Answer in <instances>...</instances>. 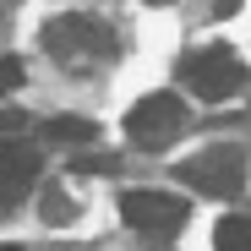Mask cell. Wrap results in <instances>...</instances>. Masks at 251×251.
<instances>
[{
  "label": "cell",
  "mask_w": 251,
  "mask_h": 251,
  "mask_svg": "<svg viewBox=\"0 0 251 251\" xmlns=\"http://www.w3.org/2000/svg\"><path fill=\"white\" fill-rule=\"evenodd\" d=\"M44 50H50L55 60H66L71 71H88L93 60L115 55V33H109V22L88 17V11H66V17H50Z\"/></svg>",
  "instance_id": "1"
},
{
  "label": "cell",
  "mask_w": 251,
  "mask_h": 251,
  "mask_svg": "<svg viewBox=\"0 0 251 251\" xmlns=\"http://www.w3.org/2000/svg\"><path fill=\"white\" fill-rule=\"evenodd\" d=\"M180 76H186V88H191V93H197L202 104H224V99L246 93V82H251L246 60H240V55H235L229 44H207V50L186 55Z\"/></svg>",
  "instance_id": "2"
},
{
  "label": "cell",
  "mask_w": 251,
  "mask_h": 251,
  "mask_svg": "<svg viewBox=\"0 0 251 251\" xmlns=\"http://www.w3.org/2000/svg\"><path fill=\"white\" fill-rule=\"evenodd\" d=\"M180 180L202 197H235L246 186V153L229 148V142H213V148H202L197 158L180 164Z\"/></svg>",
  "instance_id": "3"
},
{
  "label": "cell",
  "mask_w": 251,
  "mask_h": 251,
  "mask_svg": "<svg viewBox=\"0 0 251 251\" xmlns=\"http://www.w3.org/2000/svg\"><path fill=\"white\" fill-rule=\"evenodd\" d=\"M186 131V104L175 93H148L126 109V137L137 148H170Z\"/></svg>",
  "instance_id": "4"
},
{
  "label": "cell",
  "mask_w": 251,
  "mask_h": 251,
  "mask_svg": "<svg viewBox=\"0 0 251 251\" xmlns=\"http://www.w3.org/2000/svg\"><path fill=\"white\" fill-rule=\"evenodd\" d=\"M186 213H191V207H186V197H175V191H126L120 197V219L126 224H131V229H142V235H175L180 224H186Z\"/></svg>",
  "instance_id": "5"
},
{
  "label": "cell",
  "mask_w": 251,
  "mask_h": 251,
  "mask_svg": "<svg viewBox=\"0 0 251 251\" xmlns=\"http://www.w3.org/2000/svg\"><path fill=\"white\" fill-rule=\"evenodd\" d=\"M38 180V153L22 137H0V207H11L33 191Z\"/></svg>",
  "instance_id": "6"
},
{
  "label": "cell",
  "mask_w": 251,
  "mask_h": 251,
  "mask_svg": "<svg viewBox=\"0 0 251 251\" xmlns=\"http://www.w3.org/2000/svg\"><path fill=\"white\" fill-rule=\"evenodd\" d=\"M213 251H251V219H240V213L219 219V229H213Z\"/></svg>",
  "instance_id": "7"
},
{
  "label": "cell",
  "mask_w": 251,
  "mask_h": 251,
  "mask_svg": "<svg viewBox=\"0 0 251 251\" xmlns=\"http://www.w3.org/2000/svg\"><path fill=\"white\" fill-rule=\"evenodd\" d=\"M44 137H50V142H93V137H99V126H93V120H82V115H60V120L44 126Z\"/></svg>",
  "instance_id": "8"
},
{
  "label": "cell",
  "mask_w": 251,
  "mask_h": 251,
  "mask_svg": "<svg viewBox=\"0 0 251 251\" xmlns=\"http://www.w3.org/2000/svg\"><path fill=\"white\" fill-rule=\"evenodd\" d=\"M17 88H22V60H17V55H6V60H0V99L17 93Z\"/></svg>",
  "instance_id": "9"
},
{
  "label": "cell",
  "mask_w": 251,
  "mask_h": 251,
  "mask_svg": "<svg viewBox=\"0 0 251 251\" xmlns=\"http://www.w3.org/2000/svg\"><path fill=\"white\" fill-rule=\"evenodd\" d=\"M71 219H76V207H71V202H60V191H55V197L44 202V224H71Z\"/></svg>",
  "instance_id": "10"
},
{
  "label": "cell",
  "mask_w": 251,
  "mask_h": 251,
  "mask_svg": "<svg viewBox=\"0 0 251 251\" xmlns=\"http://www.w3.org/2000/svg\"><path fill=\"white\" fill-rule=\"evenodd\" d=\"M213 11H219V17H229V11H240V0H213Z\"/></svg>",
  "instance_id": "11"
},
{
  "label": "cell",
  "mask_w": 251,
  "mask_h": 251,
  "mask_svg": "<svg viewBox=\"0 0 251 251\" xmlns=\"http://www.w3.org/2000/svg\"><path fill=\"white\" fill-rule=\"evenodd\" d=\"M148 6H170V0H148Z\"/></svg>",
  "instance_id": "12"
},
{
  "label": "cell",
  "mask_w": 251,
  "mask_h": 251,
  "mask_svg": "<svg viewBox=\"0 0 251 251\" xmlns=\"http://www.w3.org/2000/svg\"><path fill=\"white\" fill-rule=\"evenodd\" d=\"M0 251H22V246H0Z\"/></svg>",
  "instance_id": "13"
}]
</instances>
